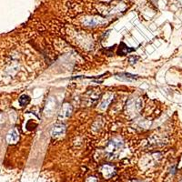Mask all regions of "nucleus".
Masks as SVG:
<instances>
[{
	"instance_id": "nucleus-1",
	"label": "nucleus",
	"mask_w": 182,
	"mask_h": 182,
	"mask_svg": "<svg viewBox=\"0 0 182 182\" xmlns=\"http://www.w3.org/2000/svg\"><path fill=\"white\" fill-rule=\"evenodd\" d=\"M99 90H89L84 96V103L87 106H92L94 105L98 99L99 98Z\"/></svg>"
},
{
	"instance_id": "nucleus-2",
	"label": "nucleus",
	"mask_w": 182,
	"mask_h": 182,
	"mask_svg": "<svg viewBox=\"0 0 182 182\" xmlns=\"http://www.w3.org/2000/svg\"><path fill=\"white\" fill-rule=\"evenodd\" d=\"M122 146H123V142L121 141L120 139L118 138H113L112 140H110L108 142L107 146V152L108 154H115L118 149H120L121 148H122Z\"/></svg>"
},
{
	"instance_id": "nucleus-3",
	"label": "nucleus",
	"mask_w": 182,
	"mask_h": 182,
	"mask_svg": "<svg viewBox=\"0 0 182 182\" xmlns=\"http://www.w3.org/2000/svg\"><path fill=\"white\" fill-rule=\"evenodd\" d=\"M72 113V107L70 104L68 103H65L61 108V111H60L59 115H58V118L60 120H65V119H67L70 115Z\"/></svg>"
},
{
	"instance_id": "nucleus-4",
	"label": "nucleus",
	"mask_w": 182,
	"mask_h": 182,
	"mask_svg": "<svg viewBox=\"0 0 182 182\" xmlns=\"http://www.w3.org/2000/svg\"><path fill=\"white\" fill-rule=\"evenodd\" d=\"M100 172L102 173V175L105 178H110L111 177H113L115 175L116 170H115V167L113 166L106 164V165L101 167Z\"/></svg>"
},
{
	"instance_id": "nucleus-5",
	"label": "nucleus",
	"mask_w": 182,
	"mask_h": 182,
	"mask_svg": "<svg viewBox=\"0 0 182 182\" xmlns=\"http://www.w3.org/2000/svg\"><path fill=\"white\" fill-rule=\"evenodd\" d=\"M83 23H84V25L87 27H96V26H99L101 24L105 23V20L99 17H87L84 19Z\"/></svg>"
},
{
	"instance_id": "nucleus-6",
	"label": "nucleus",
	"mask_w": 182,
	"mask_h": 182,
	"mask_svg": "<svg viewBox=\"0 0 182 182\" xmlns=\"http://www.w3.org/2000/svg\"><path fill=\"white\" fill-rule=\"evenodd\" d=\"M66 131V128L64 125H56L52 131H51V136L53 138H59V137H61L62 135H64V133Z\"/></svg>"
},
{
	"instance_id": "nucleus-7",
	"label": "nucleus",
	"mask_w": 182,
	"mask_h": 182,
	"mask_svg": "<svg viewBox=\"0 0 182 182\" xmlns=\"http://www.w3.org/2000/svg\"><path fill=\"white\" fill-rule=\"evenodd\" d=\"M18 139H19V135L16 129L11 130L7 137V140L9 144H16L18 141Z\"/></svg>"
},
{
	"instance_id": "nucleus-8",
	"label": "nucleus",
	"mask_w": 182,
	"mask_h": 182,
	"mask_svg": "<svg viewBox=\"0 0 182 182\" xmlns=\"http://www.w3.org/2000/svg\"><path fill=\"white\" fill-rule=\"evenodd\" d=\"M55 104L56 103H55V100L53 99H50L49 100L47 101L46 106L45 107V114L46 116H49V115L52 114L51 112H53V110L55 109Z\"/></svg>"
},
{
	"instance_id": "nucleus-9",
	"label": "nucleus",
	"mask_w": 182,
	"mask_h": 182,
	"mask_svg": "<svg viewBox=\"0 0 182 182\" xmlns=\"http://www.w3.org/2000/svg\"><path fill=\"white\" fill-rule=\"evenodd\" d=\"M112 99H113V95H112V94L108 93V94L105 95L104 98H103V99H102V101H101V104H100V107H100L101 109H105V108L109 105V103L111 102Z\"/></svg>"
},
{
	"instance_id": "nucleus-10",
	"label": "nucleus",
	"mask_w": 182,
	"mask_h": 182,
	"mask_svg": "<svg viewBox=\"0 0 182 182\" xmlns=\"http://www.w3.org/2000/svg\"><path fill=\"white\" fill-rule=\"evenodd\" d=\"M134 49L133 48H128L124 43H121L119 45V48H118V51H117V54L118 55H121V56H123V55H127L128 53L133 51Z\"/></svg>"
},
{
	"instance_id": "nucleus-11",
	"label": "nucleus",
	"mask_w": 182,
	"mask_h": 182,
	"mask_svg": "<svg viewBox=\"0 0 182 182\" xmlns=\"http://www.w3.org/2000/svg\"><path fill=\"white\" fill-rule=\"evenodd\" d=\"M117 78H120L122 80H133V79H136L137 78V76H134V75H130V74H128V73H122V74H119L117 75Z\"/></svg>"
},
{
	"instance_id": "nucleus-12",
	"label": "nucleus",
	"mask_w": 182,
	"mask_h": 182,
	"mask_svg": "<svg viewBox=\"0 0 182 182\" xmlns=\"http://www.w3.org/2000/svg\"><path fill=\"white\" fill-rule=\"evenodd\" d=\"M30 102V98L28 95H23L19 98V104L21 106H27Z\"/></svg>"
},
{
	"instance_id": "nucleus-13",
	"label": "nucleus",
	"mask_w": 182,
	"mask_h": 182,
	"mask_svg": "<svg viewBox=\"0 0 182 182\" xmlns=\"http://www.w3.org/2000/svg\"><path fill=\"white\" fill-rule=\"evenodd\" d=\"M86 182H98V179H96V178H95V177H89Z\"/></svg>"
}]
</instances>
